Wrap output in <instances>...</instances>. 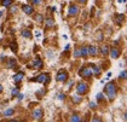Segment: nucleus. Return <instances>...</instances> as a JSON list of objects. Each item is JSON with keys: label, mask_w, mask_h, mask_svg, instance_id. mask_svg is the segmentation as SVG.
<instances>
[{"label": "nucleus", "mask_w": 127, "mask_h": 122, "mask_svg": "<svg viewBox=\"0 0 127 122\" xmlns=\"http://www.w3.org/2000/svg\"><path fill=\"white\" fill-rule=\"evenodd\" d=\"M104 92L108 94V98L110 100H113L115 97H116V86H115V82H109V84L105 85L104 87Z\"/></svg>", "instance_id": "1"}, {"label": "nucleus", "mask_w": 127, "mask_h": 122, "mask_svg": "<svg viewBox=\"0 0 127 122\" xmlns=\"http://www.w3.org/2000/svg\"><path fill=\"white\" fill-rule=\"evenodd\" d=\"M79 75L81 76L82 79H90L91 76L93 75L92 68H81L79 71Z\"/></svg>", "instance_id": "2"}, {"label": "nucleus", "mask_w": 127, "mask_h": 122, "mask_svg": "<svg viewBox=\"0 0 127 122\" xmlns=\"http://www.w3.org/2000/svg\"><path fill=\"white\" fill-rule=\"evenodd\" d=\"M30 81H35V82H39V84H47L50 81V75L49 74H40L39 76L32 79Z\"/></svg>", "instance_id": "3"}, {"label": "nucleus", "mask_w": 127, "mask_h": 122, "mask_svg": "<svg viewBox=\"0 0 127 122\" xmlns=\"http://www.w3.org/2000/svg\"><path fill=\"white\" fill-rule=\"evenodd\" d=\"M87 91H88L87 84H85V82H79V84L76 85V92H78V94L82 95V94L87 93Z\"/></svg>", "instance_id": "4"}, {"label": "nucleus", "mask_w": 127, "mask_h": 122, "mask_svg": "<svg viewBox=\"0 0 127 122\" xmlns=\"http://www.w3.org/2000/svg\"><path fill=\"white\" fill-rule=\"evenodd\" d=\"M67 79H68V73L65 70H61V71L57 73V76H56V80L57 81L64 82V81H67Z\"/></svg>", "instance_id": "5"}, {"label": "nucleus", "mask_w": 127, "mask_h": 122, "mask_svg": "<svg viewBox=\"0 0 127 122\" xmlns=\"http://www.w3.org/2000/svg\"><path fill=\"white\" fill-rule=\"evenodd\" d=\"M68 13L69 16H75L79 13V7L76 5H70L69 6V10H68Z\"/></svg>", "instance_id": "6"}, {"label": "nucleus", "mask_w": 127, "mask_h": 122, "mask_svg": "<svg viewBox=\"0 0 127 122\" xmlns=\"http://www.w3.org/2000/svg\"><path fill=\"white\" fill-rule=\"evenodd\" d=\"M42 115H44V113H42L41 109H35L33 111V119L34 120H40V119H42Z\"/></svg>", "instance_id": "7"}, {"label": "nucleus", "mask_w": 127, "mask_h": 122, "mask_svg": "<svg viewBox=\"0 0 127 122\" xmlns=\"http://www.w3.org/2000/svg\"><path fill=\"white\" fill-rule=\"evenodd\" d=\"M33 66H34V69H35V70H38V69H40V68L42 66V62H41V59H40L39 57H36V58L34 59V62H33Z\"/></svg>", "instance_id": "8"}, {"label": "nucleus", "mask_w": 127, "mask_h": 122, "mask_svg": "<svg viewBox=\"0 0 127 122\" xmlns=\"http://www.w3.org/2000/svg\"><path fill=\"white\" fill-rule=\"evenodd\" d=\"M22 11H24V13H27V15H32L34 9L30 5H22Z\"/></svg>", "instance_id": "9"}, {"label": "nucleus", "mask_w": 127, "mask_h": 122, "mask_svg": "<svg viewBox=\"0 0 127 122\" xmlns=\"http://www.w3.org/2000/svg\"><path fill=\"white\" fill-rule=\"evenodd\" d=\"M97 52H98V50L96 46H93V45L88 46V55H90V56H92V57L97 56Z\"/></svg>", "instance_id": "10"}, {"label": "nucleus", "mask_w": 127, "mask_h": 122, "mask_svg": "<svg viewBox=\"0 0 127 122\" xmlns=\"http://www.w3.org/2000/svg\"><path fill=\"white\" fill-rule=\"evenodd\" d=\"M23 77H24V74H23L22 71H20V73H17L16 75H13V81H15L16 84H18L20 81L23 80Z\"/></svg>", "instance_id": "11"}, {"label": "nucleus", "mask_w": 127, "mask_h": 122, "mask_svg": "<svg viewBox=\"0 0 127 122\" xmlns=\"http://www.w3.org/2000/svg\"><path fill=\"white\" fill-rule=\"evenodd\" d=\"M110 56L113 59H116L117 57L120 56V50L119 48H111L110 50Z\"/></svg>", "instance_id": "12"}, {"label": "nucleus", "mask_w": 127, "mask_h": 122, "mask_svg": "<svg viewBox=\"0 0 127 122\" xmlns=\"http://www.w3.org/2000/svg\"><path fill=\"white\" fill-rule=\"evenodd\" d=\"M21 35H22L23 38H27V39H30V38H32V33H30L29 30H27V29L22 30V31H21Z\"/></svg>", "instance_id": "13"}, {"label": "nucleus", "mask_w": 127, "mask_h": 122, "mask_svg": "<svg viewBox=\"0 0 127 122\" xmlns=\"http://www.w3.org/2000/svg\"><path fill=\"white\" fill-rule=\"evenodd\" d=\"M81 50V57H84V58H86L88 56V47H81L80 48Z\"/></svg>", "instance_id": "14"}, {"label": "nucleus", "mask_w": 127, "mask_h": 122, "mask_svg": "<svg viewBox=\"0 0 127 122\" xmlns=\"http://www.w3.org/2000/svg\"><path fill=\"white\" fill-rule=\"evenodd\" d=\"M100 52H102L103 56H107L108 53H109V47L107 45H103V46L100 47Z\"/></svg>", "instance_id": "15"}, {"label": "nucleus", "mask_w": 127, "mask_h": 122, "mask_svg": "<svg viewBox=\"0 0 127 122\" xmlns=\"http://www.w3.org/2000/svg\"><path fill=\"white\" fill-rule=\"evenodd\" d=\"M15 66H16V59H9L7 68H9V69H13Z\"/></svg>", "instance_id": "16"}, {"label": "nucleus", "mask_w": 127, "mask_h": 122, "mask_svg": "<svg viewBox=\"0 0 127 122\" xmlns=\"http://www.w3.org/2000/svg\"><path fill=\"white\" fill-rule=\"evenodd\" d=\"M11 4H12V0H2V1H1V5H2L4 7H10Z\"/></svg>", "instance_id": "17"}, {"label": "nucleus", "mask_w": 127, "mask_h": 122, "mask_svg": "<svg viewBox=\"0 0 127 122\" xmlns=\"http://www.w3.org/2000/svg\"><path fill=\"white\" fill-rule=\"evenodd\" d=\"M34 19H35L36 22L41 23V22L44 21V17H42V15H40V13H36V15H34Z\"/></svg>", "instance_id": "18"}, {"label": "nucleus", "mask_w": 127, "mask_h": 122, "mask_svg": "<svg viewBox=\"0 0 127 122\" xmlns=\"http://www.w3.org/2000/svg\"><path fill=\"white\" fill-rule=\"evenodd\" d=\"M13 113H15V110H13V109H7V110H5V111H4V116H5V117L11 116V115H13Z\"/></svg>", "instance_id": "19"}, {"label": "nucleus", "mask_w": 127, "mask_h": 122, "mask_svg": "<svg viewBox=\"0 0 127 122\" xmlns=\"http://www.w3.org/2000/svg\"><path fill=\"white\" fill-rule=\"evenodd\" d=\"M70 121L71 122H79V121H81V117H80L79 115H73V116L70 117Z\"/></svg>", "instance_id": "20"}, {"label": "nucleus", "mask_w": 127, "mask_h": 122, "mask_svg": "<svg viewBox=\"0 0 127 122\" xmlns=\"http://www.w3.org/2000/svg\"><path fill=\"white\" fill-rule=\"evenodd\" d=\"M124 18H125V16H124V15H117L116 17H115V19H116V23H117V24L122 23V21H124Z\"/></svg>", "instance_id": "21"}, {"label": "nucleus", "mask_w": 127, "mask_h": 122, "mask_svg": "<svg viewBox=\"0 0 127 122\" xmlns=\"http://www.w3.org/2000/svg\"><path fill=\"white\" fill-rule=\"evenodd\" d=\"M91 68H92V71L95 73V75H99V73H100V70H99V68H98L97 65H91Z\"/></svg>", "instance_id": "22"}, {"label": "nucleus", "mask_w": 127, "mask_h": 122, "mask_svg": "<svg viewBox=\"0 0 127 122\" xmlns=\"http://www.w3.org/2000/svg\"><path fill=\"white\" fill-rule=\"evenodd\" d=\"M45 23H46V27H47V28H51V27L53 26V19H52V18H47L46 21H45Z\"/></svg>", "instance_id": "23"}, {"label": "nucleus", "mask_w": 127, "mask_h": 122, "mask_svg": "<svg viewBox=\"0 0 127 122\" xmlns=\"http://www.w3.org/2000/svg\"><path fill=\"white\" fill-rule=\"evenodd\" d=\"M119 79L126 80V79H127V70H124V71H121V73H120V75H119Z\"/></svg>", "instance_id": "24"}, {"label": "nucleus", "mask_w": 127, "mask_h": 122, "mask_svg": "<svg viewBox=\"0 0 127 122\" xmlns=\"http://www.w3.org/2000/svg\"><path fill=\"white\" fill-rule=\"evenodd\" d=\"M71 98H73V102H74L75 104H79L80 102H81V99H82V98L79 97V95H74V97H71Z\"/></svg>", "instance_id": "25"}, {"label": "nucleus", "mask_w": 127, "mask_h": 122, "mask_svg": "<svg viewBox=\"0 0 127 122\" xmlns=\"http://www.w3.org/2000/svg\"><path fill=\"white\" fill-rule=\"evenodd\" d=\"M20 93V90H18V87H15L12 91H11V94H12V97H16V95H18Z\"/></svg>", "instance_id": "26"}, {"label": "nucleus", "mask_w": 127, "mask_h": 122, "mask_svg": "<svg viewBox=\"0 0 127 122\" xmlns=\"http://www.w3.org/2000/svg\"><path fill=\"white\" fill-rule=\"evenodd\" d=\"M10 48H11V51H12V52H15V53H16V52H17V44H16V42H12V44L10 45Z\"/></svg>", "instance_id": "27"}, {"label": "nucleus", "mask_w": 127, "mask_h": 122, "mask_svg": "<svg viewBox=\"0 0 127 122\" xmlns=\"http://www.w3.org/2000/svg\"><path fill=\"white\" fill-rule=\"evenodd\" d=\"M74 57H81V50H80V48L74 51Z\"/></svg>", "instance_id": "28"}, {"label": "nucleus", "mask_w": 127, "mask_h": 122, "mask_svg": "<svg viewBox=\"0 0 127 122\" xmlns=\"http://www.w3.org/2000/svg\"><path fill=\"white\" fill-rule=\"evenodd\" d=\"M97 100H98V102L103 100V93H98L97 94Z\"/></svg>", "instance_id": "29"}, {"label": "nucleus", "mask_w": 127, "mask_h": 122, "mask_svg": "<svg viewBox=\"0 0 127 122\" xmlns=\"http://www.w3.org/2000/svg\"><path fill=\"white\" fill-rule=\"evenodd\" d=\"M57 98H58V99H61V100H63V99L65 98V95H64L63 93H59V94H57Z\"/></svg>", "instance_id": "30"}, {"label": "nucleus", "mask_w": 127, "mask_h": 122, "mask_svg": "<svg viewBox=\"0 0 127 122\" xmlns=\"http://www.w3.org/2000/svg\"><path fill=\"white\" fill-rule=\"evenodd\" d=\"M32 1H33L34 5H40V4L42 2V0H32Z\"/></svg>", "instance_id": "31"}, {"label": "nucleus", "mask_w": 127, "mask_h": 122, "mask_svg": "<svg viewBox=\"0 0 127 122\" xmlns=\"http://www.w3.org/2000/svg\"><path fill=\"white\" fill-rule=\"evenodd\" d=\"M96 106H97V105H96L95 102H91V103H90V108H91V109H96Z\"/></svg>", "instance_id": "32"}, {"label": "nucleus", "mask_w": 127, "mask_h": 122, "mask_svg": "<svg viewBox=\"0 0 127 122\" xmlns=\"http://www.w3.org/2000/svg\"><path fill=\"white\" fill-rule=\"evenodd\" d=\"M23 98H24V95H23L22 93H18V95H17V99H18V100H22Z\"/></svg>", "instance_id": "33"}, {"label": "nucleus", "mask_w": 127, "mask_h": 122, "mask_svg": "<svg viewBox=\"0 0 127 122\" xmlns=\"http://www.w3.org/2000/svg\"><path fill=\"white\" fill-rule=\"evenodd\" d=\"M102 39H103V35L102 34H98V41H102Z\"/></svg>", "instance_id": "34"}, {"label": "nucleus", "mask_w": 127, "mask_h": 122, "mask_svg": "<svg viewBox=\"0 0 127 122\" xmlns=\"http://www.w3.org/2000/svg\"><path fill=\"white\" fill-rule=\"evenodd\" d=\"M10 11H11V12H15V11H16V6H13V7H11V9H10Z\"/></svg>", "instance_id": "35"}, {"label": "nucleus", "mask_w": 127, "mask_h": 122, "mask_svg": "<svg viewBox=\"0 0 127 122\" xmlns=\"http://www.w3.org/2000/svg\"><path fill=\"white\" fill-rule=\"evenodd\" d=\"M78 1H79V2H82V4H85L87 0H78Z\"/></svg>", "instance_id": "36"}, {"label": "nucleus", "mask_w": 127, "mask_h": 122, "mask_svg": "<svg viewBox=\"0 0 127 122\" xmlns=\"http://www.w3.org/2000/svg\"><path fill=\"white\" fill-rule=\"evenodd\" d=\"M71 85H73V81H69V84H68V87H70Z\"/></svg>", "instance_id": "37"}, {"label": "nucleus", "mask_w": 127, "mask_h": 122, "mask_svg": "<svg viewBox=\"0 0 127 122\" xmlns=\"http://www.w3.org/2000/svg\"><path fill=\"white\" fill-rule=\"evenodd\" d=\"M1 92H2V86L0 85V93H1Z\"/></svg>", "instance_id": "38"}, {"label": "nucleus", "mask_w": 127, "mask_h": 122, "mask_svg": "<svg viewBox=\"0 0 127 122\" xmlns=\"http://www.w3.org/2000/svg\"><path fill=\"white\" fill-rule=\"evenodd\" d=\"M124 117H125V120H126V121H127V113L125 114V116H124Z\"/></svg>", "instance_id": "39"}, {"label": "nucleus", "mask_w": 127, "mask_h": 122, "mask_svg": "<svg viewBox=\"0 0 127 122\" xmlns=\"http://www.w3.org/2000/svg\"><path fill=\"white\" fill-rule=\"evenodd\" d=\"M2 58H4V56H2V55H0V61H2Z\"/></svg>", "instance_id": "40"}, {"label": "nucleus", "mask_w": 127, "mask_h": 122, "mask_svg": "<svg viewBox=\"0 0 127 122\" xmlns=\"http://www.w3.org/2000/svg\"><path fill=\"white\" fill-rule=\"evenodd\" d=\"M1 16H2V11H0V17H1Z\"/></svg>", "instance_id": "41"}]
</instances>
